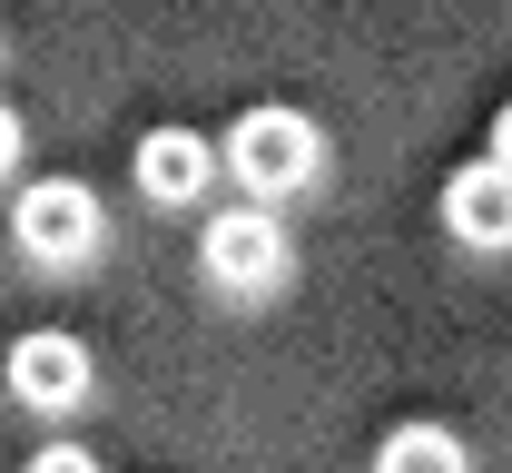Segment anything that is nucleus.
I'll return each mask as SVG.
<instances>
[{
	"label": "nucleus",
	"mask_w": 512,
	"mask_h": 473,
	"mask_svg": "<svg viewBox=\"0 0 512 473\" xmlns=\"http://www.w3.org/2000/svg\"><path fill=\"white\" fill-rule=\"evenodd\" d=\"M217 168H237L256 188V207L296 198L306 178H316V119H296V109H247L237 129H227V158Z\"/></svg>",
	"instance_id": "f257e3e1"
},
{
	"label": "nucleus",
	"mask_w": 512,
	"mask_h": 473,
	"mask_svg": "<svg viewBox=\"0 0 512 473\" xmlns=\"http://www.w3.org/2000/svg\"><path fill=\"white\" fill-rule=\"evenodd\" d=\"M197 257H207V276H217L227 296H266V286H286V267H296V257H286L276 207H256V198H247V207H217Z\"/></svg>",
	"instance_id": "f03ea898"
},
{
	"label": "nucleus",
	"mask_w": 512,
	"mask_h": 473,
	"mask_svg": "<svg viewBox=\"0 0 512 473\" xmlns=\"http://www.w3.org/2000/svg\"><path fill=\"white\" fill-rule=\"evenodd\" d=\"M10 227H20V247H30L40 267H79V257L99 247V198H89L79 178H40V188H20Z\"/></svg>",
	"instance_id": "7ed1b4c3"
},
{
	"label": "nucleus",
	"mask_w": 512,
	"mask_h": 473,
	"mask_svg": "<svg viewBox=\"0 0 512 473\" xmlns=\"http://www.w3.org/2000/svg\"><path fill=\"white\" fill-rule=\"evenodd\" d=\"M0 375H10V395L40 414H69L79 395H89V345L60 336V326H40V336H20L10 355H0Z\"/></svg>",
	"instance_id": "20e7f679"
},
{
	"label": "nucleus",
	"mask_w": 512,
	"mask_h": 473,
	"mask_svg": "<svg viewBox=\"0 0 512 473\" xmlns=\"http://www.w3.org/2000/svg\"><path fill=\"white\" fill-rule=\"evenodd\" d=\"M444 227L463 247H512V168L503 158H473L444 178Z\"/></svg>",
	"instance_id": "39448f33"
},
{
	"label": "nucleus",
	"mask_w": 512,
	"mask_h": 473,
	"mask_svg": "<svg viewBox=\"0 0 512 473\" xmlns=\"http://www.w3.org/2000/svg\"><path fill=\"white\" fill-rule=\"evenodd\" d=\"M207 178H217V148H207L197 129H148L138 138V188H148L158 207H188Z\"/></svg>",
	"instance_id": "423d86ee"
},
{
	"label": "nucleus",
	"mask_w": 512,
	"mask_h": 473,
	"mask_svg": "<svg viewBox=\"0 0 512 473\" xmlns=\"http://www.w3.org/2000/svg\"><path fill=\"white\" fill-rule=\"evenodd\" d=\"M375 473H463V444H453L444 424H394L384 434Z\"/></svg>",
	"instance_id": "0eeeda50"
},
{
	"label": "nucleus",
	"mask_w": 512,
	"mask_h": 473,
	"mask_svg": "<svg viewBox=\"0 0 512 473\" xmlns=\"http://www.w3.org/2000/svg\"><path fill=\"white\" fill-rule=\"evenodd\" d=\"M30 473H99V454H89V444H40Z\"/></svg>",
	"instance_id": "6e6552de"
},
{
	"label": "nucleus",
	"mask_w": 512,
	"mask_h": 473,
	"mask_svg": "<svg viewBox=\"0 0 512 473\" xmlns=\"http://www.w3.org/2000/svg\"><path fill=\"white\" fill-rule=\"evenodd\" d=\"M10 168H20V119L0 109V178H10Z\"/></svg>",
	"instance_id": "1a4fd4ad"
},
{
	"label": "nucleus",
	"mask_w": 512,
	"mask_h": 473,
	"mask_svg": "<svg viewBox=\"0 0 512 473\" xmlns=\"http://www.w3.org/2000/svg\"><path fill=\"white\" fill-rule=\"evenodd\" d=\"M493 158H503V168H512V109H503V119H493Z\"/></svg>",
	"instance_id": "9d476101"
}]
</instances>
